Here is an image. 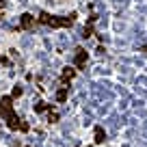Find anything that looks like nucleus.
<instances>
[{
  "label": "nucleus",
  "mask_w": 147,
  "mask_h": 147,
  "mask_svg": "<svg viewBox=\"0 0 147 147\" xmlns=\"http://www.w3.org/2000/svg\"><path fill=\"white\" fill-rule=\"evenodd\" d=\"M0 119L7 121V128H9L11 132H18V130L22 132V123H24V121L15 115L13 97H11V95H2V97H0Z\"/></svg>",
  "instance_id": "1"
},
{
  "label": "nucleus",
  "mask_w": 147,
  "mask_h": 147,
  "mask_svg": "<svg viewBox=\"0 0 147 147\" xmlns=\"http://www.w3.org/2000/svg\"><path fill=\"white\" fill-rule=\"evenodd\" d=\"M76 18H78L76 11H71V13L65 15V18H61V15H52V13H48V11H41L39 18H37V24L48 26V28H71L74 24H76Z\"/></svg>",
  "instance_id": "2"
},
{
  "label": "nucleus",
  "mask_w": 147,
  "mask_h": 147,
  "mask_svg": "<svg viewBox=\"0 0 147 147\" xmlns=\"http://www.w3.org/2000/svg\"><path fill=\"white\" fill-rule=\"evenodd\" d=\"M35 24H37L35 15H30V13H22V15H20L18 30H32V28H35Z\"/></svg>",
  "instance_id": "3"
},
{
  "label": "nucleus",
  "mask_w": 147,
  "mask_h": 147,
  "mask_svg": "<svg viewBox=\"0 0 147 147\" xmlns=\"http://www.w3.org/2000/svg\"><path fill=\"white\" fill-rule=\"evenodd\" d=\"M87 59H89L87 50H84V48H76V54H74V67H76V69H84Z\"/></svg>",
  "instance_id": "4"
},
{
  "label": "nucleus",
  "mask_w": 147,
  "mask_h": 147,
  "mask_svg": "<svg viewBox=\"0 0 147 147\" xmlns=\"http://www.w3.org/2000/svg\"><path fill=\"white\" fill-rule=\"evenodd\" d=\"M76 71H78L76 67H63V71H61V78H59V80H61V84H63V87H69V82L74 80Z\"/></svg>",
  "instance_id": "5"
},
{
  "label": "nucleus",
  "mask_w": 147,
  "mask_h": 147,
  "mask_svg": "<svg viewBox=\"0 0 147 147\" xmlns=\"http://www.w3.org/2000/svg\"><path fill=\"white\" fill-rule=\"evenodd\" d=\"M93 141H95V145H102V143L106 141V132L102 125H95L93 128Z\"/></svg>",
  "instance_id": "6"
},
{
  "label": "nucleus",
  "mask_w": 147,
  "mask_h": 147,
  "mask_svg": "<svg viewBox=\"0 0 147 147\" xmlns=\"http://www.w3.org/2000/svg\"><path fill=\"white\" fill-rule=\"evenodd\" d=\"M48 110H54V104H46V102H37L35 104V115H41Z\"/></svg>",
  "instance_id": "7"
},
{
  "label": "nucleus",
  "mask_w": 147,
  "mask_h": 147,
  "mask_svg": "<svg viewBox=\"0 0 147 147\" xmlns=\"http://www.w3.org/2000/svg\"><path fill=\"white\" fill-rule=\"evenodd\" d=\"M67 97H69V87H61L59 91H56V102H59V104H65Z\"/></svg>",
  "instance_id": "8"
},
{
  "label": "nucleus",
  "mask_w": 147,
  "mask_h": 147,
  "mask_svg": "<svg viewBox=\"0 0 147 147\" xmlns=\"http://www.w3.org/2000/svg\"><path fill=\"white\" fill-rule=\"evenodd\" d=\"M93 35H95V24H84V28H82V37H84V39H89V37H93Z\"/></svg>",
  "instance_id": "9"
},
{
  "label": "nucleus",
  "mask_w": 147,
  "mask_h": 147,
  "mask_svg": "<svg viewBox=\"0 0 147 147\" xmlns=\"http://www.w3.org/2000/svg\"><path fill=\"white\" fill-rule=\"evenodd\" d=\"M61 117H59V113L56 110H48V123H56Z\"/></svg>",
  "instance_id": "10"
},
{
  "label": "nucleus",
  "mask_w": 147,
  "mask_h": 147,
  "mask_svg": "<svg viewBox=\"0 0 147 147\" xmlns=\"http://www.w3.org/2000/svg\"><path fill=\"white\" fill-rule=\"evenodd\" d=\"M22 93H24V89L20 87V84H15V87L11 89V97H13V100H18V97L22 95Z\"/></svg>",
  "instance_id": "11"
},
{
  "label": "nucleus",
  "mask_w": 147,
  "mask_h": 147,
  "mask_svg": "<svg viewBox=\"0 0 147 147\" xmlns=\"http://www.w3.org/2000/svg\"><path fill=\"white\" fill-rule=\"evenodd\" d=\"M87 22H89V24H95V22H97V13H91V15H89V20H87Z\"/></svg>",
  "instance_id": "12"
},
{
  "label": "nucleus",
  "mask_w": 147,
  "mask_h": 147,
  "mask_svg": "<svg viewBox=\"0 0 147 147\" xmlns=\"http://www.w3.org/2000/svg\"><path fill=\"white\" fill-rule=\"evenodd\" d=\"M5 9H7V0H0V13H2Z\"/></svg>",
  "instance_id": "13"
},
{
  "label": "nucleus",
  "mask_w": 147,
  "mask_h": 147,
  "mask_svg": "<svg viewBox=\"0 0 147 147\" xmlns=\"http://www.w3.org/2000/svg\"><path fill=\"white\" fill-rule=\"evenodd\" d=\"M141 52H145V54H147V46H143V48H141Z\"/></svg>",
  "instance_id": "14"
},
{
  "label": "nucleus",
  "mask_w": 147,
  "mask_h": 147,
  "mask_svg": "<svg viewBox=\"0 0 147 147\" xmlns=\"http://www.w3.org/2000/svg\"><path fill=\"white\" fill-rule=\"evenodd\" d=\"M76 147H80V145H76Z\"/></svg>",
  "instance_id": "15"
}]
</instances>
